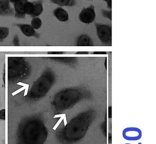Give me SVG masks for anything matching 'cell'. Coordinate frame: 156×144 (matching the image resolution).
Here are the masks:
<instances>
[{"mask_svg":"<svg viewBox=\"0 0 156 144\" xmlns=\"http://www.w3.org/2000/svg\"><path fill=\"white\" fill-rule=\"evenodd\" d=\"M76 45L79 46H91L93 45V41L88 35L82 34L77 38L76 40Z\"/></svg>","mask_w":156,"mask_h":144,"instance_id":"12","label":"cell"},{"mask_svg":"<svg viewBox=\"0 0 156 144\" xmlns=\"http://www.w3.org/2000/svg\"><path fill=\"white\" fill-rule=\"evenodd\" d=\"M90 1H94V0H90Z\"/></svg>","mask_w":156,"mask_h":144,"instance_id":"29","label":"cell"},{"mask_svg":"<svg viewBox=\"0 0 156 144\" xmlns=\"http://www.w3.org/2000/svg\"><path fill=\"white\" fill-rule=\"evenodd\" d=\"M88 52H77V54H87Z\"/></svg>","mask_w":156,"mask_h":144,"instance_id":"28","label":"cell"},{"mask_svg":"<svg viewBox=\"0 0 156 144\" xmlns=\"http://www.w3.org/2000/svg\"><path fill=\"white\" fill-rule=\"evenodd\" d=\"M19 1H21V0H9L10 2H12V3H13V4H14V3L16 2Z\"/></svg>","mask_w":156,"mask_h":144,"instance_id":"25","label":"cell"},{"mask_svg":"<svg viewBox=\"0 0 156 144\" xmlns=\"http://www.w3.org/2000/svg\"><path fill=\"white\" fill-rule=\"evenodd\" d=\"M33 7H34V2H30L28 1L27 0L26 1L24 6V12L26 15H30L32 13L33 10Z\"/></svg>","mask_w":156,"mask_h":144,"instance_id":"18","label":"cell"},{"mask_svg":"<svg viewBox=\"0 0 156 144\" xmlns=\"http://www.w3.org/2000/svg\"><path fill=\"white\" fill-rule=\"evenodd\" d=\"M53 4H55L59 7H71L76 4V0H50Z\"/></svg>","mask_w":156,"mask_h":144,"instance_id":"14","label":"cell"},{"mask_svg":"<svg viewBox=\"0 0 156 144\" xmlns=\"http://www.w3.org/2000/svg\"><path fill=\"white\" fill-rule=\"evenodd\" d=\"M32 72L29 63L21 57H9L7 62V79L9 84H16L27 79Z\"/></svg>","mask_w":156,"mask_h":144,"instance_id":"5","label":"cell"},{"mask_svg":"<svg viewBox=\"0 0 156 144\" xmlns=\"http://www.w3.org/2000/svg\"><path fill=\"white\" fill-rule=\"evenodd\" d=\"M96 117V112L90 109L73 118L57 132L56 137L61 144H75L86 135Z\"/></svg>","mask_w":156,"mask_h":144,"instance_id":"1","label":"cell"},{"mask_svg":"<svg viewBox=\"0 0 156 144\" xmlns=\"http://www.w3.org/2000/svg\"><path fill=\"white\" fill-rule=\"evenodd\" d=\"M54 16L61 22H65L69 20V15L68 12L61 7H57L53 10Z\"/></svg>","mask_w":156,"mask_h":144,"instance_id":"11","label":"cell"},{"mask_svg":"<svg viewBox=\"0 0 156 144\" xmlns=\"http://www.w3.org/2000/svg\"><path fill=\"white\" fill-rule=\"evenodd\" d=\"M5 109H2L0 110V120H5Z\"/></svg>","mask_w":156,"mask_h":144,"instance_id":"21","label":"cell"},{"mask_svg":"<svg viewBox=\"0 0 156 144\" xmlns=\"http://www.w3.org/2000/svg\"><path fill=\"white\" fill-rule=\"evenodd\" d=\"M94 54H105V52H94Z\"/></svg>","mask_w":156,"mask_h":144,"instance_id":"27","label":"cell"},{"mask_svg":"<svg viewBox=\"0 0 156 144\" xmlns=\"http://www.w3.org/2000/svg\"><path fill=\"white\" fill-rule=\"evenodd\" d=\"M109 142H111V134H109Z\"/></svg>","mask_w":156,"mask_h":144,"instance_id":"26","label":"cell"},{"mask_svg":"<svg viewBox=\"0 0 156 144\" xmlns=\"http://www.w3.org/2000/svg\"><path fill=\"white\" fill-rule=\"evenodd\" d=\"M30 25L35 30L39 29L42 25L41 20L39 17L32 18V19L30 21Z\"/></svg>","mask_w":156,"mask_h":144,"instance_id":"16","label":"cell"},{"mask_svg":"<svg viewBox=\"0 0 156 144\" xmlns=\"http://www.w3.org/2000/svg\"><path fill=\"white\" fill-rule=\"evenodd\" d=\"M96 34L100 41L105 45H110L112 41L111 26L101 23L96 24Z\"/></svg>","mask_w":156,"mask_h":144,"instance_id":"6","label":"cell"},{"mask_svg":"<svg viewBox=\"0 0 156 144\" xmlns=\"http://www.w3.org/2000/svg\"><path fill=\"white\" fill-rule=\"evenodd\" d=\"M55 81V76L52 70L46 69L33 82L26 99L30 101H36L44 97L50 91Z\"/></svg>","mask_w":156,"mask_h":144,"instance_id":"4","label":"cell"},{"mask_svg":"<svg viewBox=\"0 0 156 144\" xmlns=\"http://www.w3.org/2000/svg\"><path fill=\"white\" fill-rule=\"evenodd\" d=\"M12 43H13V45H15V46H18L20 45V40H19L18 35H15L14 36V37L13 38V40H12Z\"/></svg>","mask_w":156,"mask_h":144,"instance_id":"20","label":"cell"},{"mask_svg":"<svg viewBox=\"0 0 156 144\" xmlns=\"http://www.w3.org/2000/svg\"><path fill=\"white\" fill-rule=\"evenodd\" d=\"M14 12L12 9L9 0H0V16H12Z\"/></svg>","mask_w":156,"mask_h":144,"instance_id":"9","label":"cell"},{"mask_svg":"<svg viewBox=\"0 0 156 144\" xmlns=\"http://www.w3.org/2000/svg\"><path fill=\"white\" fill-rule=\"evenodd\" d=\"M89 96L87 91L82 88L69 87L57 92L51 100L52 109L57 112L66 111Z\"/></svg>","mask_w":156,"mask_h":144,"instance_id":"3","label":"cell"},{"mask_svg":"<svg viewBox=\"0 0 156 144\" xmlns=\"http://www.w3.org/2000/svg\"><path fill=\"white\" fill-rule=\"evenodd\" d=\"M104 1L107 4V7L109 9H111L112 8V0H104Z\"/></svg>","mask_w":156,"mask_h":144,"instance_id":"22","label":"cell"},{"mask_svg":"<svg viewBox=\"0 0 156 144\" xmlns=\"http://www.w3.org/2000/svg\"><path fill=\"white\" fill-rule=\"evenodd\" d=\"M53 59L56 60L57 62H60L62 63H66V64H74L76 62V59L73 57H55Z\"/></svg>","mask_w":156,"mask_h":144,"instance_id":"15","label":"cell"},{"mask_svg":"<svg viewBox=\"0 0 156 144\" xmlns=\"http://www.w3.org/2000/svg\"><path fill=\"white\" fill-rule=\"evenodd\" d=\"M101 14L102 15L107 19L112 20V11L110 10H101Z\"/></svg>","mask_w":156,"mask_h":144,"instance_id":"19","label":"cell"},{"mask_svg":"<svg viewBox=\"0 0 156 144\" xmlns=\"http://www.w3.org/2000/svg\"><path fill=\"white\" fill-rule=\"evenodd\" d=\"M33 2H34V7H33L32 13L30 15V16L32 18L38 17L42 13L43 11V3L41 0H37V1H34Z\"/></svg>","mask_w":156,"mask_h":144,"instance_id":"13","label":"cell"},{"mask_svg":"<svg viewBox=\"0 0 156 144\" xmlns=\"http://www.w3.org/2000/svg\"><path fill=\"white\" fill-rule=\"evenodd\" d=\"M48 137V129L41 118L26 116L18 125L15 144H44Z\"/></svg>","mask_w":156,"mask_h":144,"instance_id":"2","label":"cell"},{"mask_svg":"<svg viewBox=\"0 0 156 144\" xmlns=\"http://www.w3.org/2000/svg\"><path fill=\"white\" fill-rule=\"evenodd\" d=\"M96 18V12L93 5H90L82 9L79 14V20L84 24H90Z\"/></svg>","mask_w":156,"mask_h":144,"instance_id":"7","label":"cell"},{"mask_svg":"<svg viewBox=\"0 0 156 144\" xmlns=\"http://www.w3.org/2000/svg\"><path fill=\"white\" fill-rule=\"evenodd\" d=\"M16 26L18 27L21 32L26 37H38V35L35 32V30L32 27L30 24H21L18 23L16 24Z\"/></svg>","mask_w":156,"mask_h":144,"instance_id":"8","label":"cell"},{"mask_svg":"<svg viewBox=\"0 0 156 144\" xmlns=\"http://www.w3.org/2000/svg\"><path fill=\"white\" fill-rule=\"evenodd\" d=\"M108 117H109V118H111V117H112V114H111V106H110L109 108H108Z\"/></svg>","mask_w":156,"mask_h":144,"instance_id":"24","label":"cell"},{"mask_svg":"<svg viewBox=\"0 0 156 144\" xmlns=\"http://www.w3.org/2000/svg\"><path fill=\"white\" fill-rule=\"evenodd\" d=\"M64 52H48V54H62Z\"/></svg>","mask_w":156,"mask_h":144,"instance_id":"23","label":"cell"},{"mask_svg":"<svg viewBox=\"0 0 156 144\" xmlns=\"http://www.w3.org/2000/svg\"><path fill=\"white\" fill-rule=\"evenodd\" d=\"M9 34V28L0 26V42L3 41Z\"/></svg>","mask_w":156,"mask_h":144,"instance_id":"17","label":"cell"},{"mask_svg":"<svg viewBox=\"0 0 156 144\" xmlns=\"http://www.w3.org/2000/svg\"><path fill=\"white\" fill-rule=\"evenodd\" d=\"M27 0H21L14 3V16L17 18H24L26 16L24 12V4Z\"/></svg>","mask_w":156,"mask_h":144,"instance_id":"10","label":"cell"}]
</instances>
